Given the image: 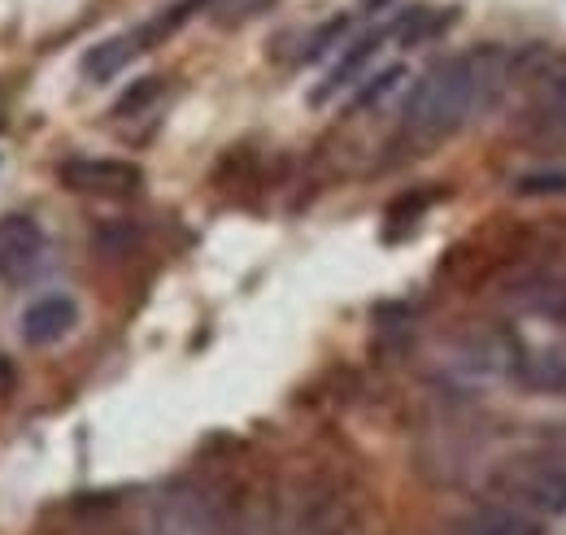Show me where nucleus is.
<instances>
[{
    "instance_id": "obj_1",
    "label": "nucleus",
    "mask_w": 566,
    "mask_h": 535,
    "mask_svg": "<svg viewBox=\"0 0 566 535\" xmlns=\"http://www.w3.org/2000/svg\"><path fill=\"white\" fill-rule=\"evenodd\" d=\"M514 83V57L496 44H480L462 57H444L415 83L401 114V148L423 153L458 135L467 123L493 114Z\"/></svg>"
},
{
    "instance_id": "obj_2",
    "label": "nucleus",
    "mask_w": 566,
    "mask_h": 535,
    "mask_svg": "<svg viewBox=\"0 0 566 535\" xmlns=\"http://www.w3.org/2000/svg\"><path fill=\"white\" fill-rule=\"evenodd\" d=\"M484 492L496 505L523 510L532 518H558L566 514V466H558L545 453H518V458H501L484 474Z\"/></svg>"
},
{
    "instance_id": "obj_3",
    "label": "nucleus",
    "mask_w": 566,
    "mask_h": 535,
    "mask_svg": "<svg viewBox=\"0 0 566 535\" xmlns=\"http://www.w3.org/2000/svg\"><path fill=\"white\" fill-rule=\"evenodd\" d=\"M296 523L305 535H354L357 501L332 474H310L296 492Z\"/></svg>"
},
{
    "instance_id": "obj_4",
    "label": "nucleus",
    "mask_w": 566,
    "mask_h": 535,
    "mask_svg": "<svg viewBox=\"0 0 566 535\" xmlns=\"http://www.w3.org/2000/svg\"><path fill=\"white\" fill-rule=\"evenodd\" d=\"M57 179L78 197H132L140 192L144 170L136 161H118V157H71L62 161Z\"/></svg>"
},
{
    "instance_id": "obj_5",
    "label": "nucleus",
    "mask_w": 566,
    "mask_h": 535,
    "mask_svg": "<svg viewBox=\"0 0 566 535\" xmlns=\"http://www.w3.org/2000/svg\"><path fill=\"white\" fill-rule=\"evenodd\" d=\"M44 262V231L27 213H4L0 218V279L4 283H27Z\"/></svg>"
},
{
    "instance_id": "obj_6",
    "label": "nucleus",
    "mask_w": 566,
    "mask_h": 535,
    "mask_svg": "<svg viewBox=\"0 0 566 535\" xmlns=\"http://www.w3.org/2000/svg\"><path fill=\"white\" fill-rule=\"evenodd\" d=\"M18 327H22V339L31 348H53L78 327V305L71 296H40L35 305H27Z\"/></svg>"
},
{
    "instance_id": "obj_7",
    "label": "nucleus",
    "mask_w": 566,
    "mask_h": 535,
    "mask_svg": "<svg viewBox=\"0 0 566 535\" xmlns=\"http://www.w3.org/2000/svg\"><path fill=\"white\" fill-rule=\"evenodd\" d=\"M453 535H545L541 518L523 514V510H510V505H475L467 510L458 523H453Z\"/></svg>"
},
{
    "instance_id": "obj_8",
    "label": "nucleus",
    "mask_w": 566,
    "mask_h": 535,
    "mask_svg": "<svg viewBox=\"0 0 566 535\" xmlns=\"http://www.w3.org/2000/svg\"><path fill=\"white\" fill-rule=\"evenodd\" d=\"M379 44H384V31H375V35H366V40H357L349 44V53L336 62V66L327 70V78L310 92V105H327L332 96H340L345 87H354L357 78H361V70L375 62V53H379Z\"/></svg>"
},
{
    "instance_id": "obj_9",
    "label": "nucleus",
    "mask_w": 566,
    "mask_h": 535,
    "mask_svg": "<svg viewBox=\"0 0 566 535\" xmlns=\"http://www.w3.org/2000/svg\"><path fill=\"white\" fill-rule=\"evenodd\" d=\"M514 379L527 392H545V397H566V348H536L523 353L514 366Z\"/></svg>"
},
{
    "instance_id": "obj_10",
    "label": "nucleus",
    "mask_w": 566,
    "mask_h": 535,
    "mask_svg": "<svg viewBox=\"0 0 566 535\" xmlns=\"http://www.w3.org/2000/svg\"><path fill=\"white\" fill-rule=\"evenodd\" d=\"M140 53H144V44L136 31L114 35V40H101V44H92V49L83 53V74H87L92 83H109L118 70H127Z\"/></svg>"
},
{
    "instance_id": "obj_11",
    "label": "nucleus",
    "mask_w": 566,
    "mask_h": 535,
    "mask_svg": "<svg viewBox=\"0 0 566 535\" xmlns=\"http://www.w3.org/2000/svg\"><path fill=\"white\" fill-rule=\"evenodd\" d=\"M453 18H458V9H427V4H419V9L401 13V22H397L388 35H392L401 49H419L427 40H436L440 31H449Z\"/></svg>"
},
{
    "instance_id": "obj_12",
    "label": "nucleus",
    "mask_w": 566,
    "mask_h": 535,
    "mask_svg": "<svg viewBox=\"0 0 566 535\" xmlns=\"http://www.w3.org/2000/svg\"><path fill=\"white\" fill-rule=\"evenodd\" d=\"M532 83L541 87V105H545V114L566 132V57L545 53V57H541V70L532 74Z\"/></svg>"
},
{
    "instance_id": "obj_13",
    "label": "nucleus",
    "mask_w": 566,
    "mask_h": 535,
    "mask_svg": "<svg viewBox=\"0 0 566 535\" xmlns=\"http://www.w3.org/2000/svg\"><path fill=\"white\" fill-rule=\"evenodd\" d=\"M210 0H179V4H170L166 13H157L153 22H144V27H136V35H140V44H144V53L153 49V44H161V40H170L197 9H206Z\"/></svg>"
},
{
    "instance_id": "obj_14",
    "label": "nucleus",
    "mask_w": 566,
    "mask_h": 535,
    "mask_svg": "<svg viewBox=\"0 0 566 535\" xmlns=\"http://www.w3.org/2000/svg\"><path fill=\"white\" fill-rule=\"evenodd\" d=\"M161 92H166V78H157V74H148V78H136L118 101H114V109H109V118H140L148 114L157 101H161Z\"/></svg>"
},
{
    "instance_id": "obj_15",
    "label": "nucleus",
    "mask_w": 566,
    "mask_h": 535,
    "mask_svg": "<svg viewBox=\"0 0 566 535\" xmlns=\"http://www.w3.org/2000/svg\"><path fill=\"white\" fill-rule=\"evenodd\" d=\"M514 197H527V201H545V197H566V170L563 166H541V170H527L510 183Z\"/></svg>"
},
{
    "instance_id": "obj_16",
    "label": "nucleus",
    "mask_w": 566,
    "mask_h": 535,
    "mask_svg": "<svg viewBox=\"0 0 566 535\" xmlns=\"http://www.w3.org/2000/svg\"><path fill=\"white\" fill-rule=\"evenodd\" d=\"M92 244H96L101 258L118 262V258H132V253H136L140 235H136V227H127V222H105V227L92 235Z\"/></svg>"
},
{
    "instance_id": "obj_17",
    "label": "nucleus",
    "mask_w": 566,
    "mask_h": 535,
    "mask_svg": "<svg viewBox=\"0 0 566 535\" xmlns=\"http://www.w3.org/2000/svg\"><path fill=\"white\" fill-rule=\"evenodd\" d=\"M349 31V18H332V22H318L314 31H305L301 35V53H296V62H318L340 35Z\"/></svg>"
},
{
    "instance_id": "obj_18",
    "label": "nucleus",
    "mask_w": 566,
    "mask_h": 535,
    "mask_svg": "<svg viewBox=\"0 0 566 535\" xmlns=\"http://www.w3.org/2000/svg\"><path fill=\"white\" fill-rule=\"evenodd\" d=\"M401 78H406V70H401V66H388L384 74H375V78H370V83H366V87H361V92L354 96L349 114H361V109H375V105H379V101H384V96H388V92H392V87H397Z\"/></svg>"
},
{
    "instance_id": "obj_19",
    "label": "nucleus",
    "mask_w": 566,
    "mask_h": 535,
    "mask_svg": "<svg viewBox=\"0 0 566 535\" xmlns=\"http://www.w3.org/2000/svg\"><path fill=\"white\" fill-rule=\"evenodd\" d=\"M436 197H440V192H410V197H401V201L388 204V235L397 231V222H401V227H415V222H419V213H423Z\"/></svg>"
},
{
    "instance_id": "obj_20",
    "label": "nucleus",
    "mask_w": 566,
    "mask_h": 535,
    "mask_svg": "<svg viewBox=\"0 0 566 535\" xmlns=\"http://www.w3.org/2000/svg\"><path fill=\"white\" fill-rule=\"evenodd\" d=\"M275 0H218L213 4V18L222 22V27H240V22H249V18H258V13H266Z\"/></svg>"
},
{
    "instance_id": "obj_21",
    "label": "nucleus",
    "mask_w": 566,
    "mask_h": 535,
    "mask_svg": "<svg viewBox=\"0 0 566 535\" xmlns=\"http://www.w3.org/2000/svg\"><path fill=\"white\" fill-rule=\"evenodd\" d=\"M13 388H18V366H13V357L0 353V401L13 397Z\"/></svg>"
},
{
    "instance_id": "obj_22",
    "label": "nucleus",
    "mask_w": 566,
    "mask_h": 535,
    "mask_svg": "<svg viewBox=\"0 0 566 535\" xmlns=\"http://www.w3.org/2000/svg\"><path fill=\"white\" fill-rule=\"evenodd\" d=\"M388 4H392V0H361V9H366V13H384Z\"/></svg>"
},
{
    "instance_id": "obj_23",
    "label": "nucleus",
    "mask_w": 566,
    "mask_h": 535,
    "mask_svg": "<svg viewBox=\"0 0 566 535\" xmlns=\"http://www.w3.org/2000/svg\"><path fill=\"white\" fill-rule=\"evenodd\" d=\"M0 127H4V123H0Z\"/></svg>"
}]
</instances>
